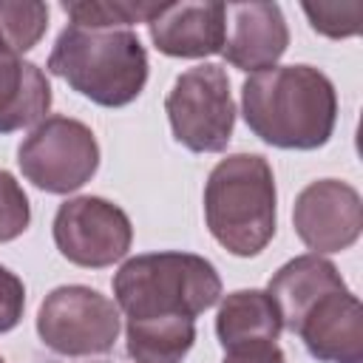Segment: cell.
Wrapping results in <instances>:
<instances>
[{
    "label": "cell",
    "mask_w": 363,
    "mask_h": 363,
    "mask_svg": "<svg viewBox=\"0 0 363 363\" xmlns=\"http://www.w3.org/2000/svg\"><path fill=\"white\" fill-rule=\"evenodd\" d=\"M241 113L250 133L269 147L318 150L335 133L337 91L315 65H272L244 79Z\"/></svg>",
    "instance_id": "6da1fadb"
},
{
    "label": "cell",
    "mask_w": 363,
    "mask_h": 363,
    "mask_svg": "<svg viewBox=\"0 0 363 363\" xmlns=\"http://www.w3.org/2000/svg\"><path fill=\"white\" fill-rule=\"evenodd\" d=\"M48 74L102 108L130 105L147 82V51L130 28H82L68 23L45 62Z\"/></svg>",
    "instance_id": "7a4b0ae2"
},
{
    "label": "cell",
    "mask_w": 363,
    "mask_h": 363,
    "mask_svg": "<svg viewBox=\"0 0 363 363\" xmlns=\"http://www.w3.org/2000/svg\"><path fill=\"white\" fill-rule=\"evenodd\" d=\"M204 224L235 258L267 250L278 227L275 173L261 153H230L204 182Z\"/></svg>",
    "instance_id": "3957f363"
},
{
    "label": "cell",
    "mask_w": 363,
    "mask_h": 363,
    "mask_svg": "<svg viewBox=\"0 0 363 363\" xmlns=\"http://www.w3.org/2000/svg\"><path fill=\"white\" fill-rule=\"evenodd\" d=\"M113 301L125 320L199 318L221 301V275L196 252H145L128 258L113 281Z\"/></svg>",
    "instance_id": "277c9868"
},
{
    "label": "cell",
    "mask_w": 363,
    "mask_h": 363,
    "mask_svg": "<svg viewBox=\"0 0 363 363\" xmlns=\"http://www.w3.org/2000/svg\"><path fill=\"white\" fill-rule=\"evenodd\" d=\"M173 139L193 153H224L235 128L230 77L218 62H199L176 77L164 96Z\"/></svg>",
    "instance_id": "5b68a950"
},
{
    "label": "cell",
    "mask_w": 363,
    "mask_h": 363,
    "mask_svg": "<svg viewBox=\"0 0 363 363\" xmlns=\"http://www.w3.org/2000/svg\"><path fill=\"white\" fill-rule=\"evenodd\" d=\"M17 164L23 179L37 190L68 196L85 187L99 170V145L85 122L54 113L20 142Z\"/></svg>",
    "instance_id": "8992f818"
},
{
    "label": "cell",
    "mask_w": 363,
    "mask_h": 363,
    "mask_svg": "<svg viewBox=\"0 0 363 363\" xmlns=\"http://www.w3.org/2000/svg\"><path fill=\"white\" fill-rule=\"evenodd\" d=\"M122 329V312L113 298L85 284L51 289L37 309V335L43 346L62 357H91L113 349Z\"/></svg>",
    "instance_id": "52a82bcc"
},
{
    "label": "cell",
    "mask_w": 363,
    "mask_h": 363,
    "mask_svg": "<svg viewBox=\"0 0 363 363\" xmlns=\"http://www.w3.org/2000/svg\"><path fill=\"white\" fill-rule=\"evenodd\" d=\"M60 255L82 269H105L122 261L133 244L128 213L102 196L65 199L51 221Z\"/></svg>",
    "instance_id": "ba28073f"
},
{
    "label": "cell",
    "mask_w": 363,
    "mask_h": 363,
    "mask_svg": "<svg viewBox=\"0 0 363 363\" xmlns=\"http://www.w3.org/2000/svg\"><path fill=\"white\" fill-rule=\"evenodd\" d=\"M292 227L312 252H343L360 238L363 199L349 182L340 179L309 182L295 196Z\"/></svg>",
    "instance_id": "9c48e42d"
},
{
    "label": "cell",
    "mask_w": 363,
    "mask_h": 363,
    "mask_svg": "<svg viewBox=\"0 0 363 363\" xmlns=\"http://www.w3.org/2000/svg\"><path fill=\"white\" fill-rule=\"evenodd\" d=\"M292 335L320 363H363V309L349 286L323 292L301 315Z\"/></svg>",
    "instance_id": "30bf717a"
},
{
    "label": "cell",
    "mask_w": 363,
    "mask_h": 363,
    "mask_svg": "<svg viewBox=\"0 0 363 363\" xmlns=\"http://www.w3.org/2000/svg\"><path fill=\"white\" fill-rule=\"evenodd\" d=\"M147 34L164 57L204 60L221 54L227 40L224 3H159L147 20Z\"/></svg>",
    "instance_id": "8fae6325"
},
{
    "label": "cell",
    "mask_w": 363,
    "mask_h": 363,
    "mask_svg": "<svg viewBox=\"0 0 363 363\" xmlns=\"http://www.w3.org/2000/svg\"><path fill=\"white\" fill-rule=\"evenodd\" d=\"M230 31L224 60L238 71H267L289 48V26L278 3H224Z\"/></svg>",
    "instance_id": "7c38bea8"
},
{
    "label": "cell",
    "mask_w": 363,
    "mask_h": 363,
    "mask_svg": "<svg viewBox=\"0 0 363 363\" xmlns=\"http://www.w3.org/2000/svg\"><path fill=\"white\" fill-rule=\"evenodd\" d=\"M340 286H346V281L329 258L318 252H303V255L289 258L284 267H278V272L267 284V295L275 301L284 329L292 332L301 315L323 292L340 289Z\"/></svg>",
    "instance_id": "4fadbf2b"
},
{
    "label": "cell",
    "mask_w": 363,
    "mask_h": 363,
    "mask_svg": "<svg viewBox=\"0 0 363 363\" xmlns=\"http://www.w3.org/2000/svg\"><path fill=\"white\" fill-rule=\"evenodd\" d=\"M45 71L20 54H0V133L34 128L51 111Z\"/></svg>",
    "instance_id": "5bb4252c"
},
{
    "label": "cell",
    "mask_w": 363,
    "mask_h": 363,
    "mask_svg": "<svg viewBox=\"0 0 363 363\" xmlns=\"http://www.w3.org/2000/svg\"><path fill=\"white\" fill-rule=\"evenodd\" d=\"M281 332V312L267 289H235L218 301L216 337L221 349L252 340H278Z\"/></svg>",
    "instance_id": "9a60e30c"
},
{
    "label": "cell",
    "mask_w": 363,
    "mask_h": 363,
    "mask_svg": "<svg viewBox=\"0 0 363 363\" xmlns=\"http://www.w3.org/2000/svg\"><path fill=\"white\" fill-rule=\"evenodd\" d=\"M128 354L136 363H182L196 343L193 318L125 320Z\"/></svg>",
    "instance_id": "2e32d148"
},
{
    "label": "cell",
    "mask_w": 363,
    "mask_h": 363,
    "mask_svg": "<svg viewBox=\"0 0 363 363\" xmlns=\"http://www.w3.org/2000/svg\"><path fill=\"white\" fill-rule=\"evenodd\" d=\"M159 3L153 0H65L60 9L82 28H128L147 23Z\"/></svg>",
    "instance_id": "e0dca14e"
},
{
    "label": "cell",
    "mask_w": 363,
    "mask_h": 363,
    "mask_svg": "<svg viewBox=\"0 0 363 363\" xmlns=\"http://www.w3.org/2000/svg\"><path fill=\"white\" fill-rule=\"evenodd\" d=\"M0 31L9 48L23 57L48 31V6L40 0H0Z\"/></svg>",
    "instance_id": "ac0fdd59"
},
{
    "label": "cell",
    "mask_w": 363,
    "mask_h": 363,
    "mask_svg": "<svg viewBox=\"0 0 363 363\" xmlns=\"http://www.w3.org/2000/svg\"><path fill=\"white\" fill-rule=\"evenodd\" d=\"M312 31L329 37V40H343L354 37L360 31V3H303L301 6Z\"/></svg>",
    "instance_id": "d6986e66"
},
{
    "label": "cell",
    "mask_w": 363,
    "mask_h": 363,
    "mask_svg": "<svg viewBox=\"0 0 363 363\" xmlns=\"http://www.w3.org/2000/svg\"><path fill=\"white\" fill-rule=\"evenodd\" d=\"M31 224V204L23 184L0 167V244L20 238Z\"/></svg>",
    "instance_id": "ffe728a7"
},
{
    "label": "cell",
    "mask_w": 363,
    "mask_h": 363,
    "mask_svg": "<svg viewBox=\"0 0 363 363\" xmlns=\"http://www.w3.org/2000/svg\"><path fill=\"white\" fill-rule=\"evenodd\" d=\"M26 309V284L9 267L0 264V335L11 332L23 320Z\"/></svg>",
    "instance_id": "44dd1931"
},
{
    "label": "cell",
    "mask_w": 363,
    "mask_h": 363,
    "mask_svg": "<svg viewBox=\"0 0 363 363\" xmlns=\"http://www.w3.org/2000/svg\"><path fill=\"white\" fill-rule=\"evenodd\" d=\"M221 363H286V357L275 340H252L224 349Z\"/></svg>",
    "instance_id": "7402d4cb"
},
{
    "label": "cell",
    "mask_w": 363,
    "mask_h": 363,
    "mask_svg": "<svg viewBox=\"0 0 363 363\" xmlns=\"http://www.w3.org/2000/svg\"><path fill=\"white\" fill-rule=\"evenodd\" d=\"M0 54H14V51L9 48V43H6V37H3V31H0Z\"/></svg>",
    "instance_id": "603a6c76"
},
{
    "label": "cell",
    "mask_w": 363,
    "mask_h": 363,
    "mask_svg": "<svg viewBox=\"0 0 363 363\" xmlns=\"http://www.w3.org/2000/svg\"><path fill=\"white\" fill-rule=\"evenodd\" d=\"M0 363H6V360H3V357H0Z\"/></svg>",
    "instance_id": "cb8c5ba5"
}]
</instances>
